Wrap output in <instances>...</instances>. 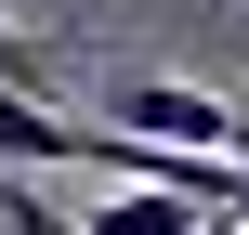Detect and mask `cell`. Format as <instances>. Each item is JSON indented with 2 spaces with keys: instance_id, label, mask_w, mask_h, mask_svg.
Masks as SVG:
<instances>
[{
  "instance_id": "obj_1",
  "label": "cell",
  "mask_w": 249,
  "mask_h": 235,
  "mask_svg": "<svg viewBox=\"0 0 249 235\" xmlns=\"http://www.w3.org/2000/svg\"><path fill=\"white\" fill-rule=\"evenodd\" d=\"M105 118H131V131H158V144H210V157H236V105H223V92H184V78H118Z\"/></svg>"
},
{
  "instance_id": "obj_2",
  "label": "cell",
  "mask_w": 249,
  "mask_h": 235,
  "mask_svg": "<svg viewBox=\"0 0 249 235\" xmlns=\"http://www.w3.org/2000/svg\"><path fill=\"white\" fill-rule=\"evenodd\" d=\"M66 235H210V209L184 196V183H105V209Z\"/></svg>"
}]
</instances>
